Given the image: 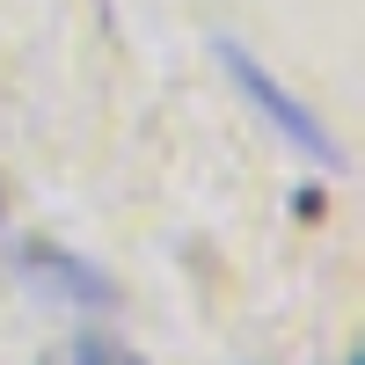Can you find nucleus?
<instances>
[{"instance_id":"nucleus-1","label":"nucleus","mask_w":365,"mask_h":365,"mask_svg":"<svg viewBox=\"0 0 365 365\" xmlns=\"http://www.w3.org/2000/svg\"><path fill=\"white\" fill-rule=\"evenodd\" d=\"M212 58H220L227 88H234V96L249 103V110H256V117H263V125L278 132L285 146H292V154H307V161H314V168H329V175L344 168V146L329 139V125H322V117L299 103V96H292V88L270 73V66H263V58L241 44V37H212Z\"/></svg>"},{"instance_id":"nucleus-2","label":"nucleus","mask_w":365,"mask_h":365,"mask_svg":"<svg viewBox=\"0 0 365 365\" xmlns=\"http://www.w3.org/2000/svg\"><path fill=\"white\" fill-rule=\"evenodd\" d=\"M8 263H15V278L29 285V299H44V307H88V314L117 307L110 270H96L88 256L58 249V241H15V249H8Z\"/></svg>"},{"instance_id":"nucleus-3","label":"nucleus","mask_w":365,"mask_h":365,"mask_svg":"<svg viewBox=\"0 0 365 365\" xmlns=\"http://www.w3.org/2000/svg\"><path fill=\"white\" fill-rule=\"evenodd\" d=\"M44 365H146L132 344H110V336H73V344H58Z\"/></svg>"},{"instance_id":"nucleus-4","label":"nucleus","mask_w":365,"mask_h":365,"mask_svg":"<svg viewBox=\"0 0 365 365\" xmlns=\"http://www.w3.org/2000/svg\"><path fill=\"white\" fill-rule=\"evenodd\" d=\"M0 220H8V197H0Z\"/></svg>"},{"instance_id":"nucleus-5","label":"nucleus","mask_w":365,"mask_h":365,"mask_svg":"<svg viewBox=\"0 0 365 365\" xmlns=\"http://www.w3.org/2000/svg\"><path fill=\"white\" fill-rule=\"evenodd\" d=\"M351 365H365V358H351Z\"/></svg>"}]
</instances>
